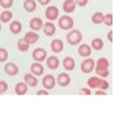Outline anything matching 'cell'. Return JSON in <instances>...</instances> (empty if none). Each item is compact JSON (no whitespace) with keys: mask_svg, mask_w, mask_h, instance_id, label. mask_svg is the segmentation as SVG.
Segmentation results:
<instances>
[{"mask_svg":"<svg viewBox=\"0 0 118 131\" xmlns=\"http://www.w3.org/2000/svg\"><path fill=\"white\" fill-rule=\"evenodd\" d=\"M108 61L104 59V57H102V59H99L97 61V65H96V73L98 75L103 76V77H106V76H108Z\"/></svg>","mask_w":118,"mask_h":131,"instance_id":"cell-1","label":"cell"},{"mask_svg":"<svg viewBox=\"0 0 118 131\" xmlns=\"http://www.w3.org/2000/svg\"><path fill=\"white\" fill-rule=\"evenodd\" d=\"M66 40H67V42L71 45H76V44H78L81 42V40H82V34H81L80 31L73 30L66 35Z\"/></svg>","mask_w":118,"mask_h":131,"instance_id":"cell-2","label":"cell"},{"mask_svg":"<svg viewBox=\"0 0 118 131\" xmlns=\"http://www.w3.org/2000/svg\"><path fill=\"white\" fill-rule=\"evenodd\" d=\"M73 24H74V21H73L72 18H70L67 16H63L62 18H60V20H58V25H60V28L62 30L72 29Z\"/></svg>","mask_w":118,"mask_h":131,"instance_id":"cell-3","label":"cell"},{"mask_svg":"<svg viewBox=\"0 0 118 131\" xmlns=\"http://www.w3.org/2000/svg\"><path fill=\"white\" fill-rule=\"evenodd\" d=\"M45 17L49 20L54 21L58 17V9L56 8V7H54V6L49 7V8L45 10Z\"/></svg>","mask_w":118,"mask_h":131,"instance_id":"cell-4","label":"cell"},{"mask_svg":"<svg viewBox=\"0 0 118 131\" xmlns=\"http://www.w3.org/2000/svg\"><path fill=\"white\" fill-rule=\"evenodd\" d=\"M94 66H95V62L92 59H88V60H85L82 64H81V70H82L84 73H91L93 71Z\"/></svg>","mask_w":118,"mask_h":131,"instance_id":"cell-5","label":"cell"},{"mask_svg":"<svg viewBox=\"0 0 118 131\" xmlns=\"http://www.w3.org/2000/svg\"><path fill=\"white\" fill-rule=\"evenodd\" d=\"M32 56L36 62H42L46 57V51L43 49H35L32 53Z\"/></svg>","mask_w":118,"mask_h":131,"instance_id":"cell-6","label":"cell"},{"mask_svg":"<svg viewBox=\"0 0 118 131\" xmlns=\"http://www.w3.org/2000/svg\"><path fill=\"white\" fill-rule=\"evenodd\" d=\"M42 84H43V87L46 89H52L54 85H55V78L53 77L52 75H46L44 76L43 81H42Z\"/></svg>","mask_w":118,"mask_h":131,"instance_id":"cell-7","label":"cell"},{"mask_svg":"<svg viewBox=\"0 0 118 131\" xmlns=\"http://www.w3.org/2000/svg\"><path fill=\"white\" fill-rule=\"evenodd\" d=\"M70 82H71V78H70V76L66 74V73H62V74H60L57 76V83L60 86H67Z\"/></svg>","mask_w":118,"mask_h":131,"instance_id":"cell-8","label":"cell"},{"mask_svg":"<svg viewBox=\"0 0 118 131\" xmlns=\"http://www.w3.org/2000/svg\"><path fill=\"white\" fill-rule=\"evenodd\" d=\"M64 45H63V42L61 40H53L52 43H51V50L53 51L54 53H60L62 50H63Z\"/></svg>","mask_w":118,"mask_h":131,"instance_id":"cell-9","label":"cell"},{"mask_svg":"<svg viewBox=\"0 0 118 131\" xmlns=\"http://www.w3.org/2000/svg\"><path fill=\"white\" fill-rule=\"evenodd\" d=\"M5 71H6L7 74L11 75V76L18 74V72H19L18 71V66L14 63H7L6 66H5Z\"/></svg>","mask_w":118,"mask_h":131,"instance_id":"cell-10","label":"cell"},{"mask_svg":"<svg viewBox=\"0 0 118 131\" xmlns=\"http://www.w3.org/2000/svg\"><path fill=\"white\" fill-rule=\"evenodd\" d=\"M43 31H44V34L47 35V36H51L55 33V25L51 22H46L44 23V27H43Z\"/></svg>","mask_w":118,"mask_h":131,"instance_id":"cell-11","label":"cell"},{"mask_svg":"<svg viewBox=\"0 0 118 131\" xmlns=\"http://www.w3.org/2000/svg\"><path fill=\"white\" fill-rule=\"evenodd\" d=\"M63 9L67 13L73 12L75 10V1L74 0H65L63 3Z\"/></svg>","mask_w":118,"mask_h":131,"instance_id":"cell-12","label":"cell"},{"mask_svg":"<svg viewBox=\"0 0 118 131\" xmlns=\"http://www.w3.org/2000/svg\"><path fill=\"white\" fill-rule=\"evenodd\" d=\"M42 25H43L42 20L39 19V18H33V19L30 21V28L32 29V30H34V31L41 30Z\"/></svg>","mask_w":118,"mask_h":131,"instance_id":"cell-13","label":"cell"},{"mask_svg":"<svg viewBox=\"0 0 118 131\" xmlns=\"http://www.w3.org/2000/svg\"><path fill=\"white\" fill-rule=\"evenodd\" d=\"M46 64H47V66H49V68H51V70H55V68L58 67L60 62H58V59L56 56H50L46 61Z\"/></svg>","mask_w":118,"mask_h":131,"instance_id":"cell-14","label":"cell"},{"mask_svg":"<svg viewBox=\"0 0 118 131\" xmlns=\"http://www.w3.org/2000/svg\"><path fill=\"white\" fill-rule=\"evenodd\" d=\"M63 66L65 70L72 71V70H74V67H75V62L72 57H65L63 61Z\"/></svg>","mask_w":118,"mask_h":131,"instance_id":"cell-15","label":"cell"},{"mask_svg":"<svg viewBox=\"0 0 118 131\" xmlns=\"http://www.w3.org/2000/svg\"><path fill=\"white\" fill-rule=\"evenodd\" d=\"M24 39L29 44H32V43H35L39 40V35L36 33H34V32H28V33L25 34Z\"/></svg>","mask_w":118,"mask_h":131,"instance_id":"cell-16","label":"cell"},{"mask_svg":"<svg viewBox=\"0 0 118 131\" xmlns=\"http://www.w3.org/2000/svg\"><path fill=\"white\" fill-rule=\"evenodd\" d=\"M31 72L35 75H42L44 72V68L40 63H34L31 65Z\"/></svg>","mask_w":118,"mask_h":131,"instance_id":"cell-17","label":"cell"},{"mask_svg":"<svg viewBox=\"0 0 118 131\" xmlns=\"http://www.w3.org/2000/svg\"><path fill=\"white\" fill-rule=\"evenodd\" d=\"M78 53L81 56H90L91 55V48L87 44H82L78 48Z\"/></svg>","mask_w":118,"mask_h":131,"instance_id":"cell-18","label":"cell"},{"mask_svg":"<svg viewBox=\"0 0 118 131\" xmlns=\"http://www.w3.org/2000/svg\"><path fill=\"white\" fill-rule=\"evenodd\" d=\"M14 90H16V93L18 95H24L28 92V86L24 83H18L16 85V89Z\"/></svg>","mask_w":118,"mask_h":131,"instance_id":"cell-19","label":"cell"},{"mask_svg":"<svg viewBox=\"0 0 118 131\" xmlns=\"http://www.w3.org/2000/svg\"><path fill=\"white\" fill-rule=\"evenodd\" d=\"M23 6H24V9L27 10L28 12L34 11L35 8H36V5H35L34 0H25L24 3H23Z\"/></svg>","mask_w":118,"mask_h":131,"instance_id":"cell-20","label":"cell"},{"mask_svg":"<svg viewBox=\"0 0 118 131\" xmlns=\"http://www.w3.org/2000/svg\"><path fill=\"white\" fill-rule=\"evenodd\" d=\"M21 30H22V27H21V23L19 21H13V22L10 24V31L12 32V33L18 34L21 32Z\"/></svg>","mask_w":118,"mask_h":131,"instance_id":"cell-21","label":"cell"},{"mask_svg":"<svg viewBox=\"0 0 118 131\" xmlns=\"http://www.w3.org/2000/svg\"><path fill=\"white\" fill-rule=\"evenodd\" d=\"M29 48H30V44L25 41V39H20L19 41H18V49H19L21 52H25V51H28Z\"/></svg>","mask_w":118,"mask_h":131,"instance_id":"cell-22","label":"cell"},{"mask_svg":"<svg viewBox=\"0 0 118 131\" xmlns=\"http://www.w3.org/2000/svg\"><path fill=\"white\" fill-rule=\"evenodd\" d=\"M24 81L27 82L30 86H36L38 85V79L34 77L32 74H25L24 75Z\"/></svg>","mask_w":118,"mask_h":131,"instance_id":"cell-23","label":"cell"},{"mask_svg":"<svg viewBox=\"0 0 118 131\" xmlns=\"http://www.w3.org/2000/svg\"><path fill=\"white\" fill-rule=\"evenodd\" d=\"M11 18H12V13H11L10 11H8V10H6V11H3L1 14H0V20L5 23L9 22V21L11 20Z\"/></svg>","mask_w":118,"mask_h":131,"instance_id":"cell-24","label":"cell"},{"mask_svg":"<svg viewBox=\"0 0 118 131\" xmlns=\"http://www.w3.org/2000/svg\"><path fill=\"white\" fill-rule=\"evenodd\" d=\"M99 82H101V79H99L98 77H95V76H93V77H91L90 79H88L87 84H88V86H90L91 88H97Z\"/></svg>","mask_w":118,"mask_h":131,"instance_id":"cell-25","label":"cell"},{"mask_svg":"<svg viewBox=\"0 0 118 131\" xmlns=\"http://www.w3.org/2000/svg\"><path fill=\"white\" fill-rule=\"evenodd\" d=\"M92 20H93L94 23H102L104 21V16L101 12H96L93 16V18H92Z\"/></svg>","mask_w":118,"mask_h":131,"instance_id":"cell-26","label":"cell"},{"mask_svg":"<svg viewBox=\"0 0 118 131\" xmlns=\"http://www.w3.org/2000/svg\"><path fill=\"white\" fill-rule=\"evenodd\" d=\"M92 45H93V48L95 50H101L104 44H103V41L101 39H95V40H93V42H92Z\"/></svg>","mask_w":118,"mask_h":131,"instance_id":"cell-27","label":"cell"},{"mask_svg":"<svg viewBox=\"0 0 118 131\" xmlns=\"http://www.w3.org/2000/svg\"><path fill=\"white\" fill-rule=\"evenodd\" d=\"M8 59V52L5 49H0V62H5Z\"/></svg>","mask_w":118,"mask_h":131,"instance_id":"cell-28","label":"cell"},{"mask_svg":"<svg viewBox=\"0 0 118 131\" xmlns=\"http://www.w3.org/2000/svg\"><path fill=\"white\" fill-rule=\"evenodd\" d=\"M13 3V0H0V5L3 8H10Z\"/></svg>","mask_w":118,"mask_h":131,"instance_id":"cell-29","label":"cell"},{"mask_svg":"<svg viewBox=\"0 0 118 131\" xmlns=\"http://www.w3.org/2000/svg\"><path fill=\"white\" fill-rule=\"evenodd\" d=\"M104 22L107 25L113 24V16L112 14H106V16H104Z\"/></svg>","mask_w":118,"mask_h":131,"instance_id":"cell-30","label":"cell"},{"mask_svg":"<svg viewBox=\"0 0 118 131\" xmlns=\"http://www.w3.org/2000/svg\"><path fill=\"white\" fill-rule=\"evenodd\" d=\"M97 88H101V89H103V90L107 89V88H108V83L106 82V81H104V79H101V82H99Z\"/></svg>","mask_w":118,"mask_h":131,"instance_id":"cell-31","label":"cell"},{"mask_svg":"<svg viewBox=\"0 0 118 131\" xmlns=\"http://www.w3.org/2000/svg\"><path fill=\"white\" fill-rule=\"evenodd\" d=\"M7 88H8V84L3 81H0V94L5 93L7 90Z\"/></svg>","mask_w":118,"mask_h":131,"instance_id":"cell-32","label":"cell"},{"mask_svg":"<svg viewBox=\"0 0 118 131\" xmlns=\"http://www.w3.org/2000/svg\"><path fill=\"white\" fill-rule=\"evenodd\" d=\"M87 1L88 0H76V2H77V5H80V6H82V7H84L87 3Z\"/></svg>","mask_w":118,"mask_h":131,"instance_id":"cell-33","label":"cell"},{"mask_svg":"<svg viewBox=\"0 0 118 131\" xmlns=\"http://www.w3.org/2000/svg\"><path fill=\"white\" fill-rule=\"evenodd\" d=\"M81 93H82V94H86V95H90V94H91V90H90V89L83 88V89H81Z\"/></svg>","mask_w":118,"mask_h":131,"instance_id":"cell-34","label":"cell"},{"mask_svg":"<svg viewBox=\"0 0 118 131\" xmlns=\"http://www.w3.org/2000/svg\"><path fill=\"white\" fill-rule=\"evenodd\" d=\"M38 95H49V92H46V90H39Z\"/></svg>","mask_w":118,"mask_h":131,"instance_id":"cell-35","label":"cell"},{"mask_svg":"<svg viewBox=\"0 0 118 131\" xmlns=\"http://www.w3.org/2000/svg\"><path fill=\"white\" fill-rule=\"evenodd\" d=\"M39 2L41 3V5H47V3L50 2V0H39Z\"/></svg>","mask_w":118,"mask_h":131,"instance_id":"cell-36","label":"cell"},{"mask_svg":"<svg viewBox=\"0 0 118 131\" xmlns=\"http://www.w3.org/2000/svg\"><path fill=\"white\" fill-rule=\"evenodd\" d=\"M112 35H113V32L110 31L109 33H108V40H109V41H113V36Z\"/></svg>","mask_w":118,"mask_h":131,"instance_id":"cell-37","label":"cell"},{"mask_svg":"<svg viewBox=\"0 0 118 131\" xmlns=\"http://www.w3.org/2000/svg\"><path fill=\"white\" fill-rule=\"evenodd\" d=\"M95 94H96V95H105V92H103V90H99V92H96Z\"/></svg>","mask_w":118,"mask_h":131,"instance_id":"cell-38","label":"cell"},{"mask_svg":"<svg viewBox=\"0 0 118 131\" xmlns=\"http://www.w3.org/2000/svg\"><path fill=\"white\" fill-rule=\"evenodd\" d=\"M0 29H1V25H0Z\"/></svg>","mask_w":118,"mask_h":131,"instance_id":"cell-39","label":"cell"}]
</instances>
